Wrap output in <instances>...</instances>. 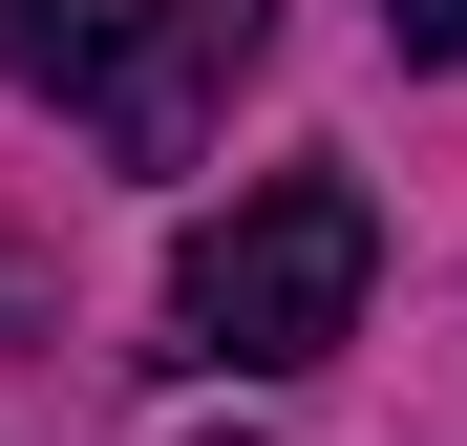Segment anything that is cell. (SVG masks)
I'll use <instances>...</instances> for the list:
<instances>
[{
	"label": "cell",
	"mask_w": 467,
	"mask_h": 446,
	"mask_svg": "<svg viewBox=\"0 0 467 446\" xmlns=\"http://www.w3.org/2000/svg\"><path fill=\"white\" fill-rule=\"evenodd\" d=\"M361 276H382L361 171H255V192L171 255V340L213 361V383H297V361L361 340Z\"/></svg>",
	"instance_id": "6da1fadb"
},
{
	"label": "cell",
	"mask_w": 467,
	"mask_h": 446,
	"mask_svg": "<svg viewBox=\"0 0 467 446\" xmlns=\"http://www.w3.org/2000/svg\"><path fill=\"white\" fill-rule=\"evenodd\" d=\"M255 43H276V0H22V22H0V64H22V86H64L107 128V171H192L213 149V107L255 86Z\"/></svg>",
	"instance_id": "7a4b0ae2"
},
{
	"label": "cell",
	"mask_w": 467,
	"mask_h": 446,
	"mask_svg": "<svg viewBox=\"0 0 467 446\" xmlns=\"http://www.w3.org/2000/svg\"><path fill=\"white\" fill-rule=\"evenodd\" d=\"M382 43H404V64H467V0H382Z\"/></svg>",
	"instance_id": "3957f363"
}]
</instances>
